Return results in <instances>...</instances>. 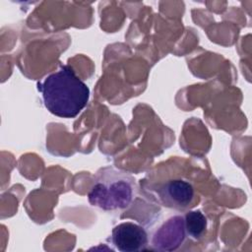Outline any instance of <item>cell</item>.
I'll use <instances>...</instances> for the list:
<instances>
[{"mask_svg":"<svg viewBox=\"0 0 252 252\" xmlns=\"http://www.w3.org/2000/svg\"><path fill=\"white\" fill-rule=\"evenodd\" d=\"M47 110L62 118H74L87 105L88 86L68 65L47 76L38 86Z\"/></svg>","mask_w":252,"mask_h":252,"instance_id":"6da1fadb","label":"cell"},{"mask_svg":"<svg viewBox=\"0 0 252 252\" xmlns=\"http://www.w3.org/2000/svg\"><path fill=\"white\" fill-rule=\"evenodd\" d=\"M136 192V180L130 173L106 166L96 172L88 193V200L94 207L112 212L128 208Z\"/></svg>","mask_w":252,"mask_h":252,"instance_id":"7a4b0ae2","label":"cell"},{"mask_svg":"<svg viewBox=\"0 0 252 252\" xmlns=\"http://www.w3.org/2000/svg\"><path fill=\"white\" fill-rule=\"evenodd\" d=\"M155 191L162 206L177 211L190 209L196 200L194 187L183 179L168 180L158 185Z\"/></svg>","mask_w":252,"mask_h":252,"instance_id":"3957f363","label":"cell"},{"mask_svg":"<svg viewBox=\"0 0 252 252\" xmlns=\"http://www.w3.org/2000/svg\"><path fill=\"white\" fill-rule=\"evenodd\" d=\"M186 238L184 218L175 215L167 219L153 234L152 245L160 251H174L178 249Z\"/></svg>","mask_w":252,"mask_h":252,"instance_id":"277c9868","label":"cell"},{"mask_svg":"<svg viewBox=\"0 0 252 252\" xmlns=\"http://www.w3.org/2000/svg\"><path fill=\"white\" fill-rule=\"evenodd\" d=\"M111 242L121 252H135L146 249L149 238L145 228L137 223L126 221L114 226Z\"/></svg>","mask_w":252,"mask_h":252,"instance_id":"5b68a950","label":"cell"},{"mask_svg":"<svg viewBox=\"0 0 252 252\" xmlns=\"http://www.w3.org/2000/svg\"><path fill=\"white\" fill-rule=\"evenodd\" d=\"M183 218L186 236L193 240L203 238L208 227V220L205 215L201 211H188Z\"/></svg>","mask_w":252,"mask_h":252,"instance_id":"8992f818","label":"cell"}]
</instances>
